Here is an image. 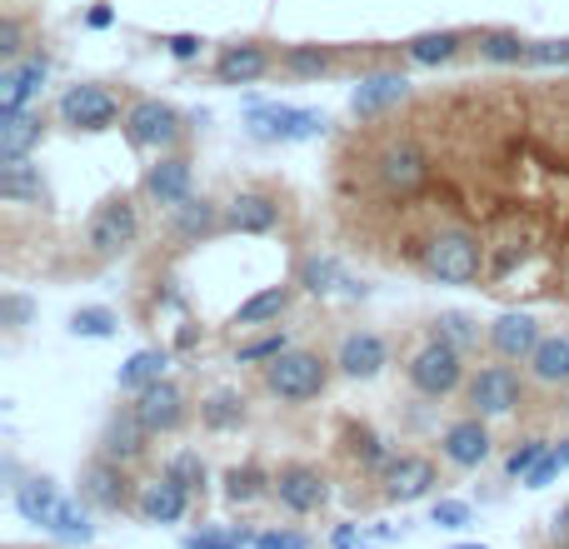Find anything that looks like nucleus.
I'll return each instance as SVG.
<instances>
[{
	"label": "nucleus",
	"instance_id": "obj_55",
	"mask_svg": "<svg viewBox=\"0 0 569 549\" xmlns=\"http://www.w3.org/2000/svg\"><path fill=\"white\" fill-rule=\"evenodd\" d=\"M450 549H490V545H450Z\"/></svg>",
	"mask_w": 569,
	"mask_h": 549
},
{
	"label": "nucleus",
	"instance_id": "obj_21",
	"mask_svg": "<svg viewBox=\"0 0 569 549\" xmlns=\"http://www.w3.org/2000/svg\"><path fill=\"white\" fill-rule=\"evenodd\" d=\"M284 206L270 190H236L226 200V236H270L280 230Z\"/></svg>",
	"mask_w": 569,
	"mask_h": 549
},
{
	"label": "nucleus",
	"instance_id": "obj_41",
	"mask_svg": "<svg viewBox=\"0 0 569 549\" xmlns=\"http://www.w3.org/2000/svg\"><path fill=\"white\" fill-rule=\"evenodd\" d=\"M166 475H170V480L186 485V490L196 495V500L210 490V470H206V460H200L196 450H176V455H170V460H166Z\"/></svg>",
	"mask_w": 569,
	"mask_h": 549
},
{
	"label": "nucleus",
	"instance_id": "obj_1",
	"mask_svg": "<svg viewBox=\"0 0 569 549\" xmlns=\"http://www.w3.org/2000/svg\"><path fill=\"white\" fill-rule=\"evenodd\" d=\"M330 380H335V360H325L320 350H300V345H290L280 360H270L260 370V390L276 405H315L330 390Z\"/></svg>",
	"mask_w": 569,
	"mask_h": 549
},
{
	"label": "nucleus",
	"instance_id": "obj_6",
	"mask_svg": "<svg viewBox=\"0 0 569 549\" xmlns=\"http://www.w3.org/2000/svg\"><path fill=\"white\" fill-rule=\"evenodd\" d=\"M430 176H435V160L415 136H395L375 150V186H380L385 196L410 200L430 186Z\"/></svg>",
	"mask_w": 569,
	"mask_h": 549
},
{
	"label": "nucleus",
	"instance_id": "obj_34",
	"mask_svg": "<svg viewBox=\"0 0 569 549\" xmlns=\"http://www.w3.org/2000/svg\"><path fill=\"white\" fill-rule=\"evenodd\" d=\"M166 375H170V350H160V345H146V350H136L116 370V390L120 395H140L146 385L166 380Z\"/></svg>",
	"mask_w": 569,
	"mask_h": 549
},
{
	"label": "nucleus",
	"instance_id": "obj_39",
	"mask_svg": "<svg viewBox=\"0 0 569 549\" xmlns=\"http://www.w3.org/2000/svg\"><path fill=\"white\" fill-rule=\"evenodd\" d=\"M350 455H355V465H365V470H370L375 480H380L385 465H390L400 450H395V445L385 440V435H375L370 425H350Z\"/></svg>",
	"mask_w": 569,
	"mask_h": 549
},
{
	"label": "nucleus",
	"instance_id": "obj_12",
	"mask_svg": "<svg viewBox=\"0 0 569 549\" xmlns=\"http://www.w3.org/2000/svg\"><path fill=\"white\" fill-rule=\"evenodd\" d=\"M140 196L170 216L176 206H186V200L196 196V160H190L186 150L156 156V166H146V176H140Z\"/></svg>",
	"mask_w": 569,
	"mask_h": 549
},
{
	"label": "nucleus",
	"instance_id": "obj_17",
	"mask_svg": "<svg viewBox=\"0 0 569 549\" xmlns=\"http://www.w3.org/2000/svg\"><path fill=\"white\" fill-rule=\"evenodd\" d=\"M276 66H280V56L266 40H230V46L216 50L210 76H216V86H256V80H266Z\"/></svg>",
	"mask_w": 569,
	"mask_h": 549
},
{
	"label": "nucleus",
	"instance_id": "obj_18",
	"mask_svg": "<svg viewBox=\"0 0 569 549\" xmlns=\"http://www.w3.org/2000/svg\"><path fill=\"white\" fill-rule=\"evenodd\" d=\"M540 340H545V325L535 320L530 310H505L485 325V345H490V355L495 360H510V365L530 360Z\"/></svg>",
	"mask_w": 569,
	"mask_h": 549
},
{
	"label": "nucleus",
	"instance_id": "obj_5",
	"mask_svg": "<svg viewBox=\"0 0 569 549\" xmlns=\"http://www.w3.org/2000/svg\"><path fill=\"white\" fill-rule=\"evenodd\" d=\"M120 136L130 140V150H146V156H166L186 140V116H180L170 100L160 96H136L126 106V120H120Z\"/></svg>",
	"mask_w": 569,
	"mask_h": 549
},
{
	"label": "nucleus",
	"instance_id": "obj_14",
	"mask_svg": "<svg viewBox=\"0 0 569 549\" xmlns=\"http://www.w3.org/2000/svg\"><path fill=\"white\" fill-rule=\"evenodd\" d=\"M270 500L290 515H320L330 505V475L310 460H290L276 470V495Z\"/></svg>",
	"mask_w": 569,
	"mask_h": 549
},
{
	"label": "nucleus",
	"instance_id": "obj_26",
	"mask_svg": "<svg viewBox=\"0 0 569 549\" xmlns=\"http://www.w3.org/2000/svg\"><path fill=\"white\" fill-rule=\"evenodd\" d=\"M170 236L186 240V246L226 236V206H216V200H206V196H190L186 206L170 210Z\"/></svg>",
	"mask_w": 569,
	"mask_h": 549
},
{
	"label": "nucleus",
	"instance_id": "obj_43",
	"mask_svg": "<svg viewBox=\"0 0 569 549\" xmlns=\"http://www.w3.org/2000/svg\"><path fill=\"white\" fill-rule=\"evenodd\" d=\"M430 335H440V340H450V345H460L465 355L480 345V320L475 315H465V310H445L440 320H435V330Z\"/></svg>",
	"mask_w": 569,
	"mask_h": 549
},
{
	"label": "nucleus",
	"instance_id": "obj_33",
	"mask_svg": "<svg viewBox=\"0 0 569 549\" xmlns=\"http://www.w3.org/2000/svg\"><path fill=\"white\" fill-rule=\"evenodd\" d=\"M335 66H340V50L320 46V40H295V46L280 50V70L290 80H325L335 76Z\"/></svg>",
	"mask_w": 569,
	"mask_h": 549
},
{
	"label": "nucleus",
	"instance_id": "obj_20",
	"mask_svg": "<svg viewBox=\"0 0 569 549\" xmlns=\"http://www.w3.org/2000/svg\"><path fill=\"white\" fill-rule=\"evenodd\" d=\"M50 80V56L46 50H30L20 60H6L0 66V110H30L40 100Z\"/></svg>",
	"mask_w": 569,
	"mask_h": 549
},
{
	"label": "nucleus",
	"instance_id": "obj_10",
	"mask_svg": "<svg viewBox=\"0 0 569 549\" xmlns=\"http://www.w3.org/2000/svg\"><path fill=\"white\" fill-rule=\"evenodd\" d=\"M136 495H140V485L130 480V465L110 460V455H96V460H86V470H80V500H86L96 515H126V510H136Z\"/></svg>",
	"mask_w": 569,
	"mask_h": 549
},
{
	"label": "nucleus",
	"instance_id": "obj_27",
	"mask_svg": "<svg viewBox=\"0 0 569 549\" xmlns=\"http://www.w3.org/2000/svg\"><path fill=\"white\" fill-rule=\"evenodd\" d=\"M470 50V36L465 30H420V36L405 40V60L420 70H440V66H455V60Z\"/></svg>",
	"mask_w": 569,
	"mask_h": 549
},
{
	"label": "nucleus",
	"instance_id": "obj_46",
	"mask_svg": "<svg viewBox=\"0 0 569 549\" xmlns=\"http://www.w3.org/2000/svg\"><path fill=\"white\" fill-rule=\"evenodd\" d=\"M30 320H36V300H30V295H16V290L0 295V325H6L10 335H20Z\"/></svg>",
	"mask_w": 569,
	"mask_h": 549
},
{
	"label": "nucleus",
	"instance_id": "obj_23",
	"mask_svg": "<svg viewBox=\"0 0 569 549\" xmlns=\"http://www.w3.org/2000/svg\"><path fill=\"white\" fill-rule=\"evenodd\" d=\"M190 505H196V495H190L180 480H170L166 470H160L156 480L140 485V495H136V515L146 525H180L190 515Z\"/></svg>",
	"mask_w": 569,
	"mask_h": 549
},
{
	"label": "nucleus",
	"instance_id": "obj_3",
	"mask_svg": "<svg viewBox=\"0 0 569 549\" xmlns=\"http://www.w3.org/2000/svg\"><path fill=\"white\" fill-rule=\"evenodd\" d=\"M405 380H410V390L420 395V400H450V395H460L465 385H470V365H465V350L450 340H440V335H430V340L420 345V350L405 360Z\"/></svg>",
	"mask_w": 569,
	"mask_h": 549
},
{
	"label": "nucleus",
	"instance_id": "obj_44",
	"mask_svg": "<svg viewBox=\"0 0 569 549\" xmlns=\"http://www.w3.org/2000/svg\"><path fill=\"white\" fill-rule=\"evenodd\" d=\"M256 535L250 530H216V525H200L186 535V549H250Z\"/></svg>",
	"mask_w": 569,
	"mask_h": 549
},
{
	"label": "nucleus",
	"instance_id": "obj_4",
	"mask_svg": "<svg viewBox=\"0 0 569 549\" xmlns=\"http://www.w3.org/2000/svg\"><path fill=\"white\" fill-rule=\"evenodd\" d=\"M140 246V206L136 196H110L96 206V216L86 220V256L90 260H120Z\"/></svg>",
	"mask_w": 569,
	"mask_h": 549
},
{
	"label": "nucleus",
	"instance_id": "obj_40",
	"mask_svg": "<svg viewBox=\"0 0 569 549\" xmlns=\"http://www.w3.org/2000/svg\"><path fill=\"white\" fill-rule=\"evenodd\" d=\"M66 330L76 335V340H116V335H120V315L110 310V305H80V310H70Z\"/></svg>",
	"mask_w": 569,
	"mask_h": 549
},
{
	"label": "nucleus",
	"instance_id": "obj_7",
	"mask_svg": "<svg viewBox=\"0 0 569 549\" xmlns=\"http://www.w3.org/2000/svg\"><path fill=\"white\" fill-rule=\"evenodd\" d=\"M246 130L266 146H305L330 130V116L310 106H284V100H260L246 110Z\"/></svg>",
	"mask_w": 569,
	"mask_h": 549
},
{
	"label": "nucleus",
	"instance_id": "obj_42",
	"mask_svg": "<svg viewBox=\"0 0 569 549\" xmlns=\"http://www.w3.org/2000/svg\"><path fill=\"white\" fill-rule=\"evenodd\" d=\"M550 445H555V440H540V435L520 440L510 455H505V480H520V485H525V480L535 475V465H540L545 455H550Z\"/></svg>",
	"mask_w": 569,
	"mask_h": 549
},
{
	"label": "nucleus",
	"instance_id": "obj_35",
	"mask_svg": "<svg viewBox=\"0 0 569 549\" xmlns=\"http://www.w3.org/2000/svg\"><path fill=\"white\" fill-rule=\"evenodd\" d=\"M246 420H250V405H246V395L230 390V385H220V390H210L206 400H200V425H206L210 435H230Z\"/></svg>",
	"mask_w": 569,
	"mask_h": 549
},
{
	"label": "nucleus",
	"instance_id": "obj_2",
	"mask_svg": "<svg viewBox=\"0 0 569 549\" xmlns=\"http://www.w3.org/2000/svg\"><path fill=\"white\" fill-rule=\"evenodd\" d=\"M485 246L465 226H440L420 250V270L435 285H475L485 274Z\"/></svg>",
	"mask_w": 569,
	"mask_h": 549
},
{
	"label": "nucleus",
	"instance_id": "obj_56",
	"mask_svg": "<svg viewBox=\"0 0 569 549\" xmlns=\"http://www.w3.org/2000/svg\"><path fill=\"white\" fill-rule=\"evenodd\" d=\"M560 405H565V420H569V390H565V400H560Z\"/></svg>",
	"mask_w": 569,
	"mask_h": 549
},
{
	"label": "nucleus",
	"instance_id": "obj_29",
	"mask_svg": "<svg viewBox=\"0 0 569 549\" xmlns=\"http://www.w3.org/2000/svg\"><path fill=\"white\" fill-rule=\"evenodd\" d=\"M525 370H530V380L545 385V390H569V330H545V340L535 345Z\"/></svg>",
	"mask_w": 569,
	"mask_h": 549
},
{
	"label": "nucleus",
	"instance_id": "obj_52",
	"mask_svg": "<svg viewBox=\"0 0 569 549\" xmlns=\"http://www.w3.org/2000/svg\"><path fill=\"white\" fill-rule=\"evenodd\" d=\"M110 20H116V10H110L106 0H100V6H96V10H90V16H86V26H90V30H106Z\"/></svg>",
	"mask_w": 569,
	"mask_h": 549
},
{
	"label": "nucleus",
	"instance_id": "obj_48",
	"mask_svg": "<svg viewBox=\"0 0 569 549\" xmlns=\"http://www.w3.org/2000/svg\"><path fill=\"white\" fill-rule=\"evenodd\" d=\"M0 56H6V60L30 56V46H26V26H20V16H0Z\"/></svg>",
	"mask_w": 569,
	"mask_h": 549
},
{
	"label": "nucleus",
	"instance_id": "obj_8",
	"mask_svg": "<svg viewBox=\"0 0 569 549\" xmlns=\"http://www.w3.org/2000/svg\"><path fill=\"white\" fill-rule=\"evenodd\" d=\"M56 120L66 130H76V136H106V130H116L120 120H126V106H120V96L110 86H100V80H80V86L60 90Z\"/></svg>",
	"mask_w": 569,
	"mask_h": 549
},
{
	"label": "nucleus",
	"instance_id": "obj_49",
	"mask_svg": "<svg viewBox=\"0 0 569 549\" xmlns=\"http://www.w3.org/2000/svg\"><path fill=\"white\" fill-rule=\"evenodd\" d=\"M250 549H310V535H300V530H260Z\"/></svg>",
	"mask_w": 569,
	"mask_h": 549
},
{
	"label": "nucleus",
	"instance_id": "obj_51",
	"mask_svg": "<svg viewBox=\"0 0 569 549\" xmlns=\"http://www.w3.org/2000/svg\"><path fill=\"white\" fill-rule=\"evenodd\" d=\"M370 545V535L360 530V525H340V530L330 535V549H365Z\"/></svg>",
	"mask_w": 569,
	"mask_h": 549
},
{
	"label": "nucleus",
	"instance_id": "obj_13",
	"mask_svg": "<svg viewBox=\"0 0 569 549\" xmlns=\"http://www.w3.org/2000/svg\"><path fill=\"white\" fill-rule=\"evenodd\" d=\"M335 375L355 385H370L390 370V340L380 330H345L340 345H335Z\"/></svg>",
	"mask_w": 569,
	"mask_h": 549
},
{
	"label": "nucleus",
	"instance_id": "obj_28",
	"mask_svg": "<svg viewBox=\"0 0 569 549\" xmlns=\"http://www.w3.org/2000/svg\"><path fill=\"white\" fill-rule=\"evenodd\" d=\"M46 140V116L30 110H0V160H30Z\"/></svg>",
	"mask_w": 569,
	"mask_h": 549
},
{
	"label": "nucleus",
	"instance_id": "obj_54",
	"mask_svg": "<svg viewBox=\"0 0 569 549\" xmlns=\"http://www.w3.org/2000/svg\"><path fill=\"white\" fill-rule=\"evenodd\" d=\"M196 340H200V330H196V325H186V330L176 335V350H190V345H196Z\"/></svg>",
	"mask_w": 569,
	"mask_h": 549
},
{
	"label": "nucleus",
	"instance_id": "obj_53",
	"mask_svg": "<svg viewBox=\"0 0 569 549\" xmlns=\"http://www.w3.org/2000/svg\"><path fill=\"white\" fill-rule=\"evenodd\" d=\"M550 535H555V545H569V505L550 520Z\"/></svg>",
	"mask_w": 569,
	"mask_h": 549
},
{
	"label": "nucleus",
	"instance_id": "obj_36",
	"mask_svg": "<svg viewBox=\"0 0 569 549\" xmlns=\"http://www.w3.org/2000/svg\"><path fill=\"white\" fill-rule=\"evenodd\" d=\"M220 485H226L230 505H256V500H270V495H276V470H266L260 460H246V465H230Z\"/></svg>",
	"mask_w": 569,
	"mask_h": 549
},
{
	"label": "nucleus",
	"instance_id": "obj_47",
	"mask_svg": "<svg viewBox=\"0 0 569 549\" xmlns=\"http://www.w3.org/2000/svg\"><path fill=\"white\" fill-rule=\"evenodd\" d=\"M430 525H440V530H470L475 510L465 500H435L430 505Z\"/></svg>",
	"mask_w": 569,
	"mask_h": 549
},
{
	"label": "nucleus",
	"instance_id": "obj_25",
	"mask_svg": "<svg viewBox=\"0 0 569 549\" xmlns=\"http://www.w3.org/2000/svg\"><path fill=\"white\" fill-rule=\"evenodd\" d=\"M295 285H300L305 295H315V300H330V295H365V285L335 256H305L300 266H295Z\"/></svg>",
	"mask_w": 569,
	"mask_h": 549
},
{
	"label": "nucleus",
	"instance_id": "obj_38",
	"mask_svg": "<svg viewBox=\"0 0 569 549\" xmlns=\"http://www.w3.org/2000/svg\"><path fill=\"white\" fill-rule=\"evenodd\" d=\"M284 350H290V330H284V325H270V330H250L246 340L236 345V365H256V370H266V365L280 360Z\"/></svg>",
	"mask_w": 569,
	"mask_h": 549
},
{
	"label": "nucleus",
	"instance_id": "obj_19",
	"mask_svg": "<svg viewBox=\"0 0 569 549\" xmlns=\"http://www.w3.org/2000/svg\"><path fill=\"white\" fill-rule=\"evenodd\" d=\"M410 96H415V86L405 70H370V76H360V86L350 90V110L360 120H380V116H390V110H400Z\"/></svg>",
	"mask_w": 569,
	"mask_h": 549
},
{
	"label": "nucleus",
	"instance_id": "obj_32",
	"mask_svg": "<svg viewBox=\"0 0 569 549\" xmlns=\"http://www.w3.org/2000/svg\"><path fill=\"white\" fill-rule=\"evenodd\" d=\"M470 50L485 66H530V40L510 26H485L470 36Z\"/></svg>",
	"mask_w": 569,
	"mask_h": 549
},
{
	"label": "nucleus",
	"instance_id": "obj_31",
	"mask_svg": "<svg viewBox=\"0 0 569 549\" xmlns=\"http://www.w3.org/2000/svg\"><path fill=\"white\" fill-rule=\"evenodd\" d=\"M0 200L6 206H46L50 186L36 160H0Z\"/></svg>",
	"mask_w": 569,
	"mask_h": 549
},
{
	"label": "nucleus",
	"instance_id": "obj_45",
	"mask_svg": "<svg viewBox=\"0 0 569 549\" xmlns=\"http://www.w3.org/2000/svg\"><path fill=\"white\" fill-rule=\"evenodd\" d=\"M530 66H540V70H569V36L530 40Z\"/></svg>",
	"mask_w": 569,
	"mask_h": 549
},
{
	"label": "nucleus",
	"instance_id": "obj_9",
	"mask_svg": "<svg viewBox=\"0 0 569 549\" xmlns=\"http://www.w3.org/2000/svg\"><path fill=\"white\" fill-rule=\"evenodd\" d=\"M525 395H530V385H525V375L515 370L510 360L480 365V370L470 375V385H465V405H470V415H480V420H510V415H520Z\"/></svg>",
	"mask_w": 569,
	"mask_h": 549
},
{
	"label": "nucleus",
	"instance_id": "obj_24",
	"mask_svg": "<svg viewBox=\"0 0 569 549\" xmlns=\"http://www.w3.org/2000/svg\"><path fill=\"white\" fill-rule=\"evenodd\" d=\"M295 290H300V285H266V290L246 295V300L236 305V315H230V325H236L240 335H250V330H270V325H280L284 315H290Z\"/></svg>",
	"mask_w": 569,
	"mask_h": 549
},
{
	"label": "nucleus",
	"instance_id": "obj_30",
	"mask_svg": "<svg viewBox=\"0 0 569 549\" xmlns=\"http://www.w3.org/2000/svg\"><path fill=\"white\" fill-rule=\"evenodd\" d=\"M60 500H66V495H60V485L50 480V475H26V480L10 490V505H16V515L26 525H40V530H46L50 515L60 510Z\"/></svg>",
	"mask_w": 569,
	"mask_h": 549
},
{
	"label": "nucleus",
	"instance_id": "obj_16",
	"mask_svg": "<svg viewBox=\"0 0 569 549\" xmlns=\"http://www.w3.org/2000/svg\"><path fill=\"white\" fill-rule=\"evenodd\" d=\"M130 405H136V415H140V425H146L150 435H180L186 430V420H190V395L180 390L176 380H156V385H146L140 395H130Z\"/></svg>",
	"mask_w": 569,
	"mask_h": 549
},
{
	"label": "nucleus",
	"instance_id": "obj_37",
	"mask_svg": "<svg viewBox=\"0 0 569 549\" xmlns=\"http://www.w3.org/2000/svg\"><path fill=\"white\" fill-rule=\"evenodd\" d=\"M46 535L60 545H90L96 540V510H90L86 500H60V510L50 515Z\"/></svg>",
	"mask_w": 569,
	"mask_h": 549
},
{
	"label": "nucleus",
	"instance_id": "obj_22",
	"mask_svg": "<svg viewBox=\"0 0 569 549\" xmlns=\"http://www.w3.org/2000/svg\"><path fill=\"white\" fill-rule=\"evenodd\" d=\"M150 440H156V435L140 425L136 405H126V410H110L106 425H100V455H110V460H120V465L146 460Z\"/></svg>",
	"mask_w": 569,
	"mask_h": 549
},
{
	"label": "nucleus",
	"instance_id": "obj_50",
	"mask_svg": "<svg viewBox=\"0 0 569 549\" xmlns=\"http://www.w3.org/2000/svg\"><path fill=\"white\" fill-rule=\"evenodd\" d=\"M166 50H170V56H176V60H200V50H206V40H200V36H190V30H180V36H170V40H166Z\"/></svg>",
	"mask_w": 569,
	"mask_h": 549
},
{
	"label": "nucleus",
	"instance_id": "obj_11",
	"mask_svg": "<svg viewBox=\"0 0 569 549\" xmlns=\"http://www.w3.org/2000/svg\"><path fill=\"white\" fill-rule=\"evenodd\" d=\"M435 490H440V465H435L430 455L405 450V455H395L380 475V500L385 505H420V500H430Z\"/></svg>",
	"mask_w": 569,
	"mask_h": 549
},
{
	"label": "nucleus",
	"instance_id": "obj_15",
	"mask_svg": "<svg viewBox=\"0 0 569 549\" xmlns=\"http://www.w3.org/2000/svg\"><path fill=\"white\" fill-rule=\"evenodd\" d=\"M495 455V435H490V420L480 415H460L440 430V460L450 470H485Z\"/></svg>",
	"mask_w": 569,
	"mask_h": 549
}]
</instances>
